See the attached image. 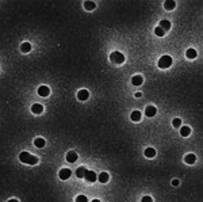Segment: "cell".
<instances>
[{
    "mask_svg": "<svg viewBox=\"0 0 203 202\" xmlns=\"http://www.w3.org/2000/svg\"><path fill=\"white\" fill-rule=\"evenodd\" d=\"M76 202H88L85 195H77L76 197Z\"/></svg>",
    "mask_w": 203,
    "mask_h": 202,
    "instance_id": "obj_26",
    "label": "cell"
},
{
    "mask_svg": "<svg viewBox=\"0 0 203 202\" xmlns=\"http://www.w3.org/2000/svg\"><path fill=\"white\" fill-rule=\"evenodd\" d=\"M196 54H198V53H196V50H195V49H192V48H191V49H188V50L186 52L187 58H195V57H196Z\"/></svg>",
    "mask_w": 203,
    "mask_h": 202,
    "instance_id": "obj_23",
    "label": "cell"
},
{
    "mask_svg": "<svg viewBox=\"0 0 203 202\" xmlns=\"http://www.w3.org/2000/svg\"><path fill=\"white\" fill-rule=\"evenodd\" d=\"M19 160L24 164H30V166H34V164L38 163L37 156L31 155V153H29V152H22L20 155H19Z\"/></svg>",
    "mask_w": 203,
    "mask_h": 202,
    "instance_id": "obj_1",
    "label": "cell"
},
{
    "mask_svg": "<svg viewBox=\"0 0 203 202\" xmlns=\"http://www.w3.org/2000/svg\"><path fill=\"white\" fill-rule=\"evenodd\" d=\"M92 202H100V201H99V199H94V201H92Z\"/></svg>",
    "mask_w": 203,
    "mask_h": 202,
    "instance_id": "obj_31",
    "label": "cell"
},
{
    "mask_svg": "<svg viewBox=\"0 0 203 202\" xmlns=\"http://www.w3.org/2000/svg\"><path fill=\"white\" fill-rule=\"evenodd\" d=\"M172 185H173V186H177V185H179V180H177V179H173V180H172Z\"/></svg>",
    "mask_w": 203,
    "mask_h": 202,
    "instance_id": "obj_28",
    "label": "cell"
},
{
    "mask_svg": "<svg viewBox=\"0 0 203 202\" xmlns=\"http://www.w3.org/2000/svg\"><path fill=\"white\" fill-rule=\"evenodd\" d=\"M158 27H161L164 31H167V30H169V29H171V23L168 22V20H161Z\"/></svg>",
    "mask_w": 203,
    "mask_h": 202,
    "instance_id": "obj_21",
    "label": "cell"
},
{
    "mask_svg": "<svg viewBox=\"0 0 203 202\" xmlns=\"http://www.w3.org/2000/svg\"><path fill=\"white\" fill-rule=\"evenodd\" d=\"M49 94H50V88L49 87H46V85H41L39 88H38V95H41V96H48Z\"/></svg>",
    "mask_w": 203,
    "mask_h": 202,
    "instance_id": "obj_6",
    "label": "cell"
},
{
    "mask_svg": "<svg viewBox=\"0 0 203 202\" xmlns=\"http://www.w3.org/2000/svg\"><path fill=\"white\" fill-rule=\"evenodd\" d=\"M110 60L112 61L114 64H122L125 61V56L119 52H112L110 54Z\"/></svg>",
    "mask_w": 203,
    "mask_h": 202,
    "instance_id": "obj_3",
    "label": "cell"
},
{
    "mask_svg": "<svg viewBox=\"0 0 203 202\" xmlns=\"http://www.w3.org/2000/svg\"><path fill=\"white\" fill-rule=\"evenodd\" d=\"M85 172H87V168L81 166V167H78V168L76 169V176H77V178H84Z\"/></svg>",
    "mask_w": 203,
    "mask_h": 202,
    "instance_id": "obj_17",
    "label": "cell"
},
{
    "mask_svg": "<svg viewBox=\"0 0 203 202\" xmlns=\"http://www.w3.org/2000/svg\"><path fill=\"white\" fill-rule=\"evenodd\" d=\"M20 50L22 53H29L30 50H31V44L30 42H24V44L20 45Z\"/></svg>",
    "mask_w": 203,
    "mask_h": 202,
    "instance_id": "obj_18",
    "label": "cell"
},
{
    "mask_svg": "<svg viewBox=\"0 0 203 202\" xmlns=\"http://www.w3.org/2000/svg\"><path fill=\"white\" fill-rule=\"evenodd\" d=\"M156 113H157V109L154 106H148V107H146V110H145V115H146V117H154V115H156Z\"/></svg>",
    "mask_w": 203,
    "mask_h": 202,
    "instance_id": "obj_8",
    "label": "cell"
},
{
    "mask_svg": "<svg viewBox=\"0 0 203 202\" xmlns=\"http://www.w3.org/2000/svg\"><path fill=\"white\" fill-rule=\"evenodd\" d=\"M164 7H165V10L171 11V10H173L176 7V3L173 2V0H167V2L164 3Z\"/></svg>",
    "mask_w": 203,
    "mask_h": 202,
    "instance_id": "obj_15",
    "label": "cell"
},
{
    "mask_svg": "<svg viewBox=\"0 0 203 202\" xmlns=\"http://www.w3.org/2000/svg\"><path fill=\"white\" fill-rule=\"evenodd\" d=\"M34 145L37 148H43V147H45V140L41 138V137H38V138L34 140Z\"/></svg>",
    "mask_w": 203,
    "mask_h": 202,
    "instance_id": "obj_20",
    "label": "cell"
},
{
    "mask_svg": "<svg viewBox=\"0 0 203 202\" xmlns=\"http://www.w3.org/2000/svg\"><path fill=\"white\" fill-rule=\"evenodd\" d=\"M141 95H142L141 92H135V98H141Z\"/></svg>",
    "mask_w": 203,
    "mask_h": 202,
    "instance_id": "obj_29",
    "label": "cell"
},
{
    "mask_svg": "<svg viewBox=\"0 0 203 202\" xmlns=\"http://www.w3.org/2000/svg\"><path fill=\"white\" fill-rule=\"evenodd\" d=\"M172 125H173V128H180V126H181V121L179 120V118H175V120L172 121Z\"/></svg>",
    "mask_w": 203,
    "mask_h": 202,
    "instance_id": "obj_25",
    "label": "cell"
},
{
    "mask_svg": "<svg viewBox=\"0 0 203 202\" xmlns=\"http://www.w3.org/2000/svg\"><path fill=\"white\" fill-rule=\"evenodd\" d=\"M95 7H96V4H95L94 2H85V3H84V8H85L87 11H92Z\"/></svg>",
    "mask_w": 203,
    "mask_h": 202,
    "instance_id": "obj_22",
    "label": "cell"
},
{
    "mask_svg": "<svg viewBox=\"0 0 203 202\" xmlns=\"http://www.w3.org/2000/svg\"><path fill=\"white\" fill-rule=\"evenodd\" d=\"M180 134L183 137H188L189 134H191V129L188 128V126H181V129H180Z\"/></svg>",
    "mask_w": 203,
    "mask_h": 202,
    "instance_id": "obj_19",
    "label": "cell"
},
{
    "mask_svg": "<svg viewBox=\"0 0 203 202\" xmlns=\"http://www.w3.org/2000/svg\"><path fill=\"white\" fill-rule=\"evenodd\" d=\"M172 65V57L171 56H162L158 61V67L161 69H167Z\"/></svg>",
    "mask_w": 203,
    "mask_h": 202,
    "instance_id": "obj_2",
    "label": "cell"
},
{
    "mask_svg": "<svg viewBox=\"0 0 203 202\" xmlns=\"http://www.w3.org/2000/svg\"><path fill=\"white\" fill-rule=\"evenodd\" d=\"M66 160L69 161V163H75V161L77 160V153H76V152H68Z\"/></svg>",
    "mask_w": 203,
    "mask_h": 202,
    "instance_id": "obj_13",
    "label": "cell"
},
{
    "mask_svg": "<svg viewBox=\"0 0 203 202\" xmlns=\"http://www.w3.org/2000/svg\"><path fill=\"white\" fill-rule=\"evenodd\" d=\"M154 34H156L157 37H162L165 34V31L162 30L161 27H156V29H154Z\"/></svg>",
    "mask_w": 203,
    "mask_h": 202,
    "instance_id": "obj_24",
    "label": "cell"
},
{
    "mask_svg": "<svg viewBox=\"0 0 203 202\" xmlns=\"http://www.w3.org/2000/svg\"><path fill=\"white\" fill-rule=\"evenodd\" d=\"M108 179H110V176H108L107 172H102V174H99V176H97V180H99L100 183H107Z\"/></svg>",
    "mask_w": 203,
    "mask_h": 202,
    "instance_id": "obj_12",
    "label": "cell"
},
{
    "mask_svg": "<svg viewBox=\"0 0 203 202\" xmlns=\"http://www.w3.org/2000/svg\"><path fill=\"white\" fill-rule=\"evenodd\" d=\"M8 202H19V201H18V199H14V198H12V199H10Z\"/></svg>",
    "mask_w": 203,
    "mask_h": 202,
    "instance_id": "obj_30",
    "label": "cell"
},
{
    "mask_svg": "<svg viewBox=\"0 0 203 202\" xmlns=\"http://www.w3.org/2000/svg\"><path fill=\"white\" fill-rule=\"evenodd\" d=\"M31 111L34 113V114H41V113L43 111V106H42V104H39V103L32 104V106H31Z\"/></svg>",
    "mask_w": 203,
    "mask_h": 202,
    "instance_id": "obj_9",
    "label": "cell"
},
{
    "mask_svg": "<svg viewBox=\"0 0 203 202\" xmlns=\"http://www.w3.org/2000/svg\"><path fill=\"white\" fill-rule=\"evenodd\" d=\"M131 83L134 85H141L143 83V79H142V76H140V75H135L134 77L131 79Z\"/></svg>",
    "mask_w": 203,
    "mask_h": 202,
    "instance_id": "obj_14",
    "label": "cell"
},
{
    "mask_svg": "<svg viewBox=\"0 0 203 202\" xmlns=\"http://www.w3.org/2000/svg\"><path fill=\"white\" fill-rule=\"evenodd\" d=\"M142 202H153V199H152V197H143Z\"/></svg>",
    "mask_w": 203,
    "mask_h": 202,
    "instance_id": "obj_27",
    "label": "cell"
},
{
    "mask_svg": "<svg viewBox=\"0 0 203 202\" xmlns=\"http://www.w3.org/2000/svg\"><path fill=\"white\" fill-rule=\"evenodd\" d=\"M88 96H89V92L87 90H80L77 92V99L78 101H87Z\"/></svg>",
    "mask_w": 203,
    "mask_h": 202,
    "instance_id": "obj_7",
    "label": "cell"
},
{
    "mask_svg": "<svg viewBox=\"0 0 203 202\" xmlns=\"http://www.w3.org/2000/svg\"><path fill=\"white\" fill-rule=\"evenodd\" d=\"M143 155H145L146 157L152 159V157H154V156H156V149H154V148H146L145 152H143Z\"/></svg>",
    "mask_w": 203,
    "mask_h": 202,
    "instance_id": "obj_11",
    "label": "cell"
},
{
    "mask_svg": "<svg viewBox=\"0 0 203 202\" xmlns=\"http://www.w3.org/2000/svg\"><path fill=\"white\" fill-rule=\"evenodd\" d=\"M70 175H72V171H70L69 168H62V169H60V172H58L60 179H62V180L69 179Z\"/></svg>",
    "mask_w": 203,
    "mask_h": 202,
    "instance_id": "obj_4",
    "label": "cell"
},
{
    "mask_svg": "<svg viewBox=\"0 0 203 202\" xmlns=\"http://www.w3.org/2000/svg\"><path fill=\"white\" fill-rule=\"evenodd\" d=\"M84 178H85L87 182H95V180L97 179V175L95 171H87L85 175H84Z\"/></svg>",
    "mask_w": 203,
    "mask_h": 202,
    "instance_id": "obj_5",
    "label": "cell"
},
{
    "mask_svg": "<svg viewBox=\"0 0 203 202\" xmlns=\"http://www.w3.org/2000/svg\"><path fill=\"white\" fill-rule=\"evenodd\" d=\"M184 161H186L187 164H194L195 161H196V156H195L194 153H188V155L184 157Z\"/></svg>",
    "mask_w": 203,
    "mask_h": 202,
    "instance_id": "obj_10",
    "label": "cell"
},
{
    "mask_svg": "<svg viewBox=\"0 0 203 202\" xmlns=\"http://www.w3.org/2000/svg\"><path fill=\"white\" fill-rule=\"evenodd\" d=\"M130 118H131V121H134V122H138V121H141V111H138V110L133 111L131 115H130Z\"/></svg>",
    "mask_w": 203,
    "mask_h": 202,
    "instance_id": "obj_16",
    "label": "cell"
}]
</instances>
